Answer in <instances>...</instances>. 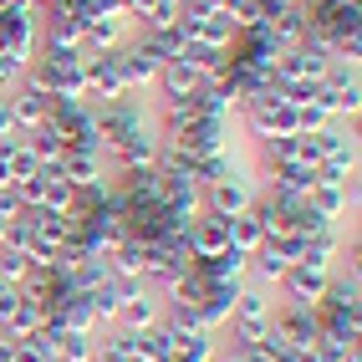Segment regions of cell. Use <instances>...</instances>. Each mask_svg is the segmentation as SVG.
Returning <instances> with one entry per match:
<instances>
[{"instance_id": "1", "label": "cell", "mask_w": 362, "mask_h": 362, "mask_svg": "<svg viewBox=\"0 0 362 362\" xmlns=\"http://www.w3.org/2000/svg\"><path fill=\"white\" fill-rule=\"evenodd\" d=\"M199 194H204V209H209V214H220V220H235V214H245V209L260 199V163L245 168V174H225V179L204 184Z\"/></svg>"}, {"instance_id": "2", "label": "cell", "mask_w": 362, "mask_h": 362, "mask_svg": "<svg viewBox=\"0 0 362 362\" xmlns=\"http://www.w3.org/2000/svg\"><path fill=\"white\" fill-rule=\"evenodd\" d=\"M327 286H332V271H317V265H291L276 286V301L286 306H322L327 301Z\"/></svg>"}, {"instance_id": "3", "label": "cell", "mask_w": 362, "mask_h": 362, "mask_svg": "<svg viewBox=\"0 0 362 362\" xmlns=\"http://www.w3.org/2000/svg\"><path fill=\"white\" fill-rule=\"evenodd\" d=\"M184 250H189V260H214V255H225V250H230L225 220H220V214H209V209H199L194 220L184 225Z\"/></svg>"}, {"instance_id": "4", "label": "cell", "mask_w": 362, "mask_h": 362, "mask_svg": "<svg viewBox=\"0 0 362 362\" xmlns=\"http://www.w3.org/2000/svg\"><path fill=\"white\" fill-rule=\"evenodd\" d=\"M271 332L306 352L311 342H317V332H322V317H317V306H286V301H276V311H271Z\"/></svg>"}, {"instance_id": "5", "label": "cell", "mask_w": 362, "mask_h": 362, "mask_svg": "<svg viewBox=\"0 0 362 362\" xmlns=\"http://www.w3.org/2000/svg\"><path fill=\"white\" fill-rule=\"evenodd\" d=\"M138 31H133V21L128 16H107V11H98L82 26V52L92 57V52H112V46H128Z\"/></svg>"}, {"instance_id": "6", "label": "cell", "mask_w": 362, "mask_h": 362, "mask_svg": "<svg viewBox=\"0 0 362 362\" xmlns=\"http://www.w3.org/2000/svg\"><path fill=\"white\" fill-rule=\"evenodd\" d=\"M322 311H342V317H362V276H357V260L337 265L332 286H327V301Z\"/></svg>"}, {"instance_id": "7", "label": "cell", "mask_w": 362, "mask_h": 362, "mask_svg": "<svg viewBox=\"0 0 362 362\" xmlns=\"http://www.w3.org/2000/svg\"><path fill=\"white\" fill-rule=\"evenodd\" d=\"M204 87V77L189 62H163L158 66V82H153V92H158V103H179V98H194V92Z\"/></svg>"}, {"instance_id": "8", "label": "cell", "mask_w": 362, "mask_h": 362, "mask_svg": "<svg viewBox=\"0 0 362 362\" xmlns=\"http://www.w3.org/2000/svg\"><path fill=\"white\" fill-rule=\"evenodd\" d=\"M158 322H163V296L143 286L138 296H128L123 306H117V322H112V327H128V332H148V327H158Z\"/></svg>"}, {"instance_id": "9", "label": "cell", "mask_w": 362, "mask_h": 362, "mask_svg": "<svg viewBox=\"0 0 362 362\" xmlns=\"http://www.w3.org/2000/svg\"><path fill=\"white\" fill-rule=\"evenodd\" d=\"M6 103H11V112H16V123H21V133H31V128H41L46 123V112H52V98L46 92H36V87H11L6 92Z\"/></svg>"}, {"instance_id": "10", "label": "cell", "mask_w": 362, "mask_h": 362, "mask_svg": "<svg viewBox=\"0 0 362 362\" xmlns=\"http://www.w3.org/2000/svg\"><path fill=\"white\" fill-rule=\"evenodd\" d=\"M57 174H62L71 189H87V184H98V179L107 174V153H82V148H71V153H62Z\"/></svg>"}, {"instance_id": "11", "label": "cell", "mask_w": 362, "mask_h": 362, "mask_svg": "<svg viewBox=\"0 0 362 362\" xmlns=\"http://www.w3.org/2000/svg\"><path fill=\"white\" fill-rule=\"evenodd\" d=\"M41 327H46V306H41L36 296H26V291H21V301H16V311L6 317L0 337H11V342H26V337H36Z\"/></svg>"}, {"instance_id": "12", "label": "cell", "mask_w": 362, "mask_h": 362, "mask_svg": "<svg viewBox=\"0 0 362 362\" xmlns=\"http://www.w3.org/2000/svg\"><path fill=\"white\" fill-rule=\"evenodd\" d=\"M168 332H174V327H168ZM214 352H220V337L189 327V332H174V357H168V362H214Z\"/></svg>"}, {"instance_id": "13", "label": "cell", "mask_w": 362, "mask_h": 362, "mask_svg": "<svg viewBox=\"0 0 362 362\" xmlns=\"http://www.w3.org/2000/svg\"><path fill=\"white\" fill-rule=\"evenodd\" d=\"M225 235H230V245L240 255H255L265 245V220H260V209L250 204L245 214H235V220H225Z\"/></svg>"}, {"instance_id": "14", "label": "cell", "mask_w": 362, "mask_h": 362, "mask_svg": "<svg viewBox=\"0 0 362 362\" xmlns=\"http://www.w3.org/2000/svg\"><path fill=\"white\" fill-rule=\"evenodd\" d=\"M143 265H148V240H138V235H128L123 245L107 250V271H112V276H133V281H143Z\"/></svg>"}, {"instance_id": "15", "label": "cell", "mask_w": 362, "mask_h": 362, "mask_svg": "<svg viewBox=\"0 0 362 362\" xmlns=\"http://www.w3.org/2000/svg\"><path fill=\"white\" fill-rule=\"evenodd\" d=\"M271 311H276V291H265V286H255V281H240L230 317H265L271 322Z\"/></svg>"}, {"instance_id": "16", "label": "cell", "mask_w": 362, "mask_h": 362, "mask_svg": "<svg viewBox=\"0 0 362 362\" xmlns=\"http://www.w3.org/2000/svg\"><path fill=\"white\" fill-rule=\"evenodd\" d=\"M71 199H77V189H71L62 174H52V168H41V199H36V209H46V214H66Z\"/></svg>"}, {"instance_id": "17", "label": "cell", "mask_w": 362, "mask_h": 362, "mask_svg": "<svg viewBox=\"0 0 362 362\" xmlns=\"http://www.w3.org/2000/svg\"><path fill=\"white\" fill-rule=\"evenodd\" d=\"M174 357V332H168L163 322L148 327V332H138V362H168Z\"/></svg>"}, {"instance_id": "18", "label": "cell", "mask_w": 362, "mask_h": 362, "mask_svg": "<svg viewBox=\"0 0 362 362\" xmlns=\"http://www.w3.org/2000/svg\"><path fill=\"white\" fill-rule=\"evenodd\" d=\"M26 271H31V260H26V255L0 245V286H21V281H26Z\"/></svg>"}, {"instance_id": "19", "label": "cell", "mask_w": 362, "mask_h": 362, "mask_svg": "<svg viewBox=\"0 0 362 362\" xmlns=\"http://www.w3.org/2000/svg\"><path fill=\"white\" fill-rule=\"evenodd\" d=\"M21 209H26V204H21V194H16L11 184H0V220H21Z\"/></svg>"}, {"instance_id": "20", "label": "cell", "mask_w": 362, "mask_h": 362, "mask_svg": "<svg viewBox=\"0 0 362 362\" xmlns=\"http://www.w3.org/2000/svg\"><path fill=\"white\" fill-rule=\"evenodd\" d=\"M11 362H52L36 342H16V352H11Z\"/></svg>"}, {"instance_id": "21", "label": "cell", "mask_w": 362, "mask_h": 362, "mask_svg": "<svg viewBox=\"0 0 362 362\" xmlns=\"http://www.w3.org/2000/svg\"><path fill=\"white\" fill-rule=\"evenodd\" d=\"M235 362H265V352H260V347H250V352H240Z\"/></svg>"}, {"instance_id": "22", "label": "cell", "mask_w": 362, "mask_h": 362, "mask_svg": "<svg viewBox=\"0 0 362 362\" xmlns=\"http://www.w3.org/2000/svg\"><path fill=\"white\" fill-rule=\"evenodd\" d=\"M271 6H281V11H286V6H306V0H271Z\"/></svg>"}, {"instance_id": "23", "label": "cell", "mask_w": 362, "mask_h": 362, "mask_svg": "<svg viewBox=\"0 0 362 362\" xmlns=\"http://www.w3.org/2000/svg\"><path fill=\"white\" fill-rule=\"evenodd\" d=\"M6 225H11V220H0V240H6Z\"/></svg>"}, {"instance_id": "24", "label": "cell", "mask_w": 362, "mask_h": 362, "mask_svg": "<svg viewBox=\"0 0 362 362\" xmlns=\"http://www.w3.org/2000/svg\"><path fill=\"white\" fill-rule=\"evenodd\" d=\"M352 362H362V357H352Z\"/></svg>"}, {"instance_id": "25", "label": "cell", "mask_w": 362, "mask_h": 362, "mask_svg": "<svg viewBox=\"0 0 362 362\" xmlns=\"http://www.w3.org/2000/svg\"><path fill=\"white\" fill-rule=\"evenodd\" d=\"M133 362H138V357H133Z\"/></svg>"}]
</instances>
